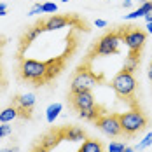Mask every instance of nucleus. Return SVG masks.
<instances>
[{
    "label": "nucleus",
    "instance_id": "23",
    "mask_svg": "<svg viewBox=\"0 0 152 152\" xmlns=\"http://www.w3.org/2000/svg\"><path fill=\"white\" fill-rule=\"evenodd\" d=\"M40 12H42V4H35V5L31 7V11H30V16L40 14Z\"/></svg>",
    "mask_w": 152,
    "mask_h": 152
},
{
    "label": "nucleus",
    "instance_id": "11",
    "mask_svg": "<svg viewBox=\"0 0 152 152\" xmlns=\"http://www.w3.org/2000/svg\"><path fill=\"white\" fill-rule=\"evenodd\" d=\"M79 23L80 21L72 14H66V16L54 14L51 18H47V19H44V28H46V31H54V30H60V28H65L66 25L74 26V25H79Z\"/></svg>",
    "mask_w": 152,
    "mask_h": 152
},
{
    "label": "nucleus",
    "instance_id": "15",
    "mask_svg": "<svg viewBox=\"0 0 152 152\" xmlns=\"http://www.w3.org/2000/svg\"><path fill=\"white\" fill-rule=\"evenodd\" d=\"M152 11V2H143L140 7H138L137 11H133L131 14H126L124 16V19H138V18H142V16H147L149 12Z\"/></svg>",
    "mask_w": 152,
    "mask_h": 152
},
{
    "label": "nucleus",
    "instance_id": "3",
    "mask_svg": "<svg viewBox=\"0 0 152 152\" xmlns=\"http://www.w3.org/2000/svg\"><path fill=\"white\" fill-rule=\"evenodd\" d=\"M119 121H121L122 135H126V137H135L138 133H142L149 124L147 115L137 107H133L131 110H128L124 114H119Z\"/></svg>",
    "mask_w": 152,
    "mask_h": 152
},
{
    "label": "nucleus",
    "instance_id": "32",
    "mask_svg": "<svg viewBox=\"0 0 152 152\" xmlns=\"http://www.w3.org/2000/svg\"><path fill=\"white\" fill-rule=\"evenodd\" d=\"M5 46V42H4V39L0 37V56H2V47Z\"/></svg>",
    "mask_w": 152,
    "mask_h": 152
},
{
    "label": "nucleus",
    "instance_id": "10",
    "mask_svg": "<svg viewBox=\"0 0 152 152\" xmlns=\"http://www.w3.org/2000/svg\"><path fill=\"white\" fill-rule=\"evenodd\" d=\"M68 102L72 108L75 112H80V110H88L94 107V96H93L91 91H79V93H70L68 94Z\"/></svg>",
    "mask_w": 152,
    "mask_h": 152
},
{
    "label": "nucleus",
    "instance_id": "2",
    "mask_svg": "<svg viewBox=\"0 0 152 152\" xmlns=\"http://www.w3.org/2000/svg\"><path fill=\"white\" fill-rule=\"evenodd\" d=\"M46 63L44 61H37V60H26V58H21L19 60V68H18V74L23 80L33 84L35 88H40V86H46Z\"/></svg>",
    "mask_w": 152,
    "mask_h": 152
},
{
    "label": "nucleus",
    "instance_id": "18",
    "mask_svg": "<svg viewBox=\"0 0 152 152\" xmlns=\"http://www.w3.org/2000/svg\"><path fill=\"white\" fill-rule=\"evenodd\" d=\"M18 117V110H16L14 105L7 107V108H4L2 112H0V122H11L12 119Z\"/></svg>",
    "mask_w": 152,
    "mask_h": 152
},
{
    "label": "nucleus",
    "instance_id": "35",
    "mask_svg": "<svg viewBox=\"0 0 152 152\" xmlns=\"http://www.w3.org/2000/svg\"><path fill=\"white\" fill-rule=\"evenodd\" d=\"M61 2H68V0H61Z\"/></svg>",
    "mask_w": 152,
    "mask_h": 152
},
{
    "label": "nucleus",
    "instance_id": "14",
    "mask_svg": "<svg viewBox=\"0 0 152 152\" xmlns=\"http://www.w3.org/2000/svg\"><path fill=\"white\" fill-rule=\"evenodd\" d=\"M79 152H105V147L98 140H84Z\"/></svg>",
    "mask_w": 152,
    "mask_h": 152
},
{
    "label": "nucleus",
    "instance_id": "28",
    "mask_svg": "<svg viewBox=\"0 0 152 152\" xmlns=\"http://www.w3.org/2000/svg\"><path fill=\"white\" fill-rule=\"evenodd\" d=\"M143 18H145V21H147V23H151V21H152V11L147 16H143Z\"/></svg>",
    "mask_w": 152,
    "mask_h": 152
},
{
    "label": "nucleus",
    "instance_id": "12",
    "mask_svg": "<svg viewBox=\"0 0 152 152\" xmlns=\"http://www.w3.org/2000/svg\"><path fill=\"white\" fill-rule=\"evenodd\" d=\"M61 140H65V129H51L49 133H46L44 137L39 140V145L44 147L46 151H53Z\"/></svg>",
    "mask_w": 152,
    "mask_h": 152
},
{
    "label": "nucleus",
    "instance_id": "6",
    "mask_svg": "<svg viewBox=\"0 0 152 152\" xmlns=\"http://www.w3.org/2000/svg\"><path fill=\"white\" fill-rule=\"evenodd\" d=\"M119 33H121V39L124 40V44L129 49V53H133V54L142 53V47L145 46V39H147L145 31L137 26H124L119 30Z\"/></svg>",
    "mask_w": 152,
    "mask_h": 152
},
{
    "label": "nucleus",
    "instance_id": "19",
    "mask_svg": "<svg viewBox=\"0 0 152 152\" xmlns=\"http://www.w3.org/2000/svg\"><path fill=\"white\" fill-rule=\"evenodd\" d=\"M61 108H63V105H61V103H53V105L47 107V110H46V119H47V122H54V119L60 115Z\"/></svg>",
    "mask_w": 152,
    "mask_h": 152
},
{
    "label": "nucleus",
    "instance_id": "29",
    "mask_svg": "<svg viewBox=\"0 0 152 152\" xmlns=\"http://www.w3.org/2000/svg\"><path fill=\"white\" fill-rule=\"evenodd\" d=\"M2 12H7V7H5V4H0V14Z\"/></svg>",
    "mask_w": 152,
    "mask_h": 152
},
{
    "label": "nucleus",
    "instance_id": "16",
    "mask_svg": "<svg viewBox=\"0 0 152 152\" xmlns=\"http://www.w3.org/2000/svg\"><path fill=\"white\" fill-rule=\"evenodd\" d=\"M102 114H103V112H102V107L94 105V107H91V108H88V110H80V112H79V117H80V119H86V121H96Z\"/></svg>",
    "mask_w": 152,
    "mask_h": 152
},
{
    "label": "nucleus",
    "instance_id": "33",
    "mask_svg": "<svg viewBox=\"0 0 152 152\" xmlns=\"http://www.w3.org/2000/svg\"><path fill=\"white\" fill-rule=\"evenodd\" d=\"M147 31L152 33V21H151V23H147Z\"/></svg>",
    "mask_w": 152,
    "mask_h": 152
},
{
    "label": "nucleus",
    "instance_id": "9",
    "mask_svg": "<svg viewBox=\"0 0 152 152\" xmlns=\"http://www.w3.org/2000/svg\"><path fill=\"white\" fill-rule=\"evenodd\" d=\"M46 28H44V19H40L39 23H35L33 26H31L30 30L26 31L23 37H21V40H19V47H18V58L21 60L23 58V54H25V51L30 47V44L40 35V33H44Z\"/></svg>",
    "mask_w": 152,
    "mask_h": 152
},
{
    "label": "nucleus",
    "instance_id": "22",
    "mask_svg": "<svg viewBox=\"0 0 152 152\" xmlns=\"http://www.w3.org/2000/svg\"><path fill=\"white\" fill-rule=\"evenodd\" d=\"M58 11V5L53 4V2H46L42 4V12H56Z\"/></svg>",
    "mask_w": 152,
    "mask_h": 152
},
{
    "label": "nucleus",
    "instance_id": "7",
    "mask_svg": "<svg viewBox=\"0 0 152 152\" xmlns=\"http://www.w3.org/2000/svg\"><path fill=\"white\" fill-rule=\"evenodd\" d=\"M96 126L102 133H105L107 137H121L122 129H121V121H119V114H102L96 119Z\"/></svg>",
    "mask_w": 152,
    "mask_h": 152
},
{
    "label": "nucleus",
    "instance_id": "25",
    "mask_svg": "<svg viewBox=\"0 0 152 152\" xmlns=\"http://www.w3.org/2000/svg\"><path fill=\"white\" fill-rule=\"evenodd\" d=\"M31 152H49V151H46L44 147H40V145L37 143V145H35V149H33V151H31Z\"/></svg>",
    "mask_w": 152,
    "mask_h": 152
},
{
    "label": "nucleus",
    "instance_id": "27",
    "mask_svg": "<svg viewBox=\"0 0 152 152\" xmlns=\"http://www.w3.org/2000/svg\"><path fill=\"white\" fill-rule=\"evenodd\" d=\"M131 4H133V0H124L122 2V7H131Z\"/></svg>",
    "mask_w": 152,
    "mask_h": 152
},
{
    "label": "nucleus",
    "instance_id": "26",
    "mask_svg": "<svg viewBox=\"0 0 152 152\" xmlns=\"http://www.w3.org/2000/svg\"><path fill=\"white\" fill-rule=\"evenodd\" d=\"M0 86H4V70H2V63H0Z\"/></svg>",
    "mask_w": 152,
    "mask_h": 152
},
{
    "label": "nucleus",
    "instance_id": "8",
    "mask_svg": "<svg viewBox=\"0 0 152 152\" xmlns=\"http://www.w3.org/2000/svg\"><path fill=\"white\" fill-rule=\"evenodd\" d=\"M18 110V117H23V119H30L31 112H33V105H35V94L26 93V94H18L14 98V103Z\"/></svg>",
    "mask_w": 152,
    "mask_h": 152
},
{
    "label": "nucleus",
    "instance_id": "20",
    "mask_svg": "<svg viewBox=\"0 0 152 152\" xmlns=\"http://www.w3.org/2000/svg\"><path fill=\"white\" fill-rule=\"evenodd\" d=\"M151 143H152V131L145 135V138H143V140H142V142L138 143V145L135 147V149H137V151H143V149H147V147H149Z\"/></svg>",
    "mask_w": 152,
    "mask_h": 152
},
{
    "label": "nucleus",
    "instance_id": "13",
    "mask_svg": "<svg viewBox=\"0 0 152 152\" xmlns=\"http://www.w3.org/2000/svg\"><path fill=\"white\" fill-rule=\"evenodd\" d=\"M65 129V140H70V142H82L86 138V133L77 128V126H70V128H63Z\"/></svg>",
    "mask_w": 152,
    "mask_h": 152
},
{
    "label": "nucleus",
    "instance_id": "21",
    "mask_svg": "<svg viewBox=\"0 0 152 152\" xmlns=\"http://www.w3.org/2000/svg\"><path fill=\"white\" fill-rule=\"evenodd\" d=\"M11 133H12V126H9V122H2V126H0V138L9 137Z\"/></svg>",
    "mask_w": 152,
    "mask_h": 152
},
{
    "label": "nucleus",
    "instance_id": "30",
    "mask_svg": "<svg viewBox=\"0 0 152 152\" xmlns=\"http://www.w3.org/2000/svg\"><path fill=\"white\" fill-rule=\"evenodd\" d=\"M0 152H18V149H0Z\"/></svg>",
    "mask_w": 152,
    "mask_h": 152
},
{
    "label": "nucleus",
    "instance_id": "17",
    "mask_svg": "<svg viewBox=\"0 0 152 152\" xmlns=\"http://www.w3.org/2000/svg\"><path fill=\"white\" fill-rule=\"evenodd\" d=\"M138 65H140V54H133V53H128V58L124 61V70H128V72H135L138 68Z\"/></svg>",
    "mask_w": 152,
    "mask_h": 152
},
{
    "label": "nucleus",
    "instance_id": "1",
    "mask_svg": "<svg viewBox=\"0 0 152 152\" xmlns=\"http://www.w3.org/2000/svg\"><path fill=\"white\" fill-rule=\"evenodd\" d=\"M112 89L115 91L117 98L129 103V105H135V93H137V79L131 72L128 70H119L117 75L112 79L110 82Z\"/></svg>",
    "mask_w": 152,
    "mask_h": 152
},
{
    "label": "nucleus",
    "instance_id": "34",
    "mask_svg": "<svg viewBox=\"0 0 152 152\" xmlns=\"http://www.w3.org/2000/svg\"><path fill=\"white\" fill-rule=\"evenodd\" d=\"M124 152H135V149H131V147H126V149H124Z\"/></svg>",
    "mask_w": 152,
    "mask_h": 152
},
{
    "label": "nucleus",
    "instance_id": "5",
    "mask_svg": "<svg viewBox=\"0 0 152 152\" xmlns=\"http://www.w3.org/2000/svg\"><path fill=\"white\" fill-rule=\"evenodd\" d=\"M100 82V77L96 75L89 66V61L82 63L75 70V74L72 77V84H70V93H79V91H91L93 88Z\"/></svg>",
    "mask_w": 152,
    "mask_h": 152
},
{
    "label": "nucleus",
    "instance_id": "24",
    "mask_svg": "<svg viewBox=\"0 0 152 152\" xmlns=\"http://www.w3.org/2000/svg\"><path fill=\"white\" fill-rule=\"evenodd\" d=\"M94 25H96L98 28H103V26H107V21H105V19H96V21H94Z\"/></svg>",
    "mask_w": 152,
    "mask_h": 152
},
{
    "label": "nucleus",
    "instance_id": "4",
    "mask_svg": "<svg viewBox=\"0 0 152 152\" xmlns=\"http://www.w3.org/2000/svg\"><path fill=\"white\" fill-rule=\"evenodd\" d=\"M121 33L119 30H114V31H108L105 33L102 39H98V42L91 47L89 54H88V60L86 61H91L93 58L96 56H110V54H117L119 53V44H121Z\"/></svg>",
    "mask_w": 152,
    "mask_h": 152
},
{
    "label": "nucleus",
    "instance_id": "31",
    "mask_svg": "<svg viewBox=\"0 0 152 152\" xmlns=\"http://www.w3.org/2000/svg\"><path fill=\"white\" fill-rule=\"evenodd\" d=\"M149 79H151V82H152V61H151V65H149Z\"/></svg>",
    "mask_w": 152,
    "mask_h": 152
}]
</instances>
